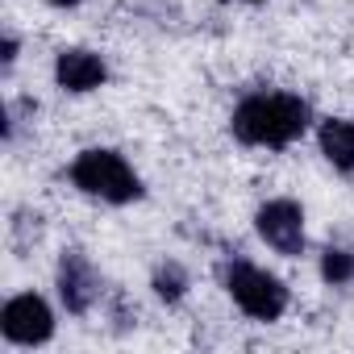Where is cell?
Masks as SVG:
<instances>
[{
    "label": "cell",
    "instance_id": "cell-7",
    "mask_svg": "<svg viewBox=\"0 0 354 354\" xmlns=\"http://www.w3.org/2000/svg\"><path fill=\"white\" fill-rule=\"evenodd\" d=\"M109 80V67L96 50H84V46H67L55 55V84L71 96H84V92H96L100 84Z\"/></svg>",
    "mask_w": 354,
    "mask_h": 354
},
{
    "label": "cell",
    "instance_id": "cell-5",
    "mask_svg": "<svg viewBox=\"0 0 354 354\" xmlns=\"http://www.w3.org/2000/svg\"><path fill=\"white\" fill-rule=\"evenodd\" d=\"M55 283H59V300H63V308L75 313V317H88V313L96 308L100 292H104V279H100L96 263H92L80 246H67V250L59 254Z\"/></svg>",
    "mask_w": 354,
    "mask_h": 354
},
{
    "label": "cell",
    "instance_id": "cell-2",
    "mask_svg": "<svg viewBox=\"0 0 354 354\" xmlns=\"http://www.w3.org/2000/svg\"><path fill=\"white\" fill-rule=\"evenodd\" d=\"M71 184L92 196V201H104V205H133L142 201V175L133 171V162L121 154V150H109V146H88L75 154V162L67 167Z\"/></svg>",
    "mask_w": 354,
    "mask_h": 354
},
{
    "label": "cell",
    "instance_id": "cell-10",
    "mask_svg": "<svg viewBox=\"0 0 354 354\" xmlns=\"http://www.w3.org/2000/svg\"><path fill=\"white\" fill-rule=\"evenodd\" d=\"M321 279L333 283V288L350 283V279H354V250H346V246H325V254H321Z\"/></svg>",
    "mask_w": 354,
    "mask_h": 354
},
{
    "label": "cell",
    "instance_id": "cell-1",
    "mask_svg": "<svg viewBox=\"0 0 354 354\" xmlns=\"http://www.w3.org/2000/svg\"><path fill=\"white\" fill-rule=\"evenodd\" d=\"M308 121H313V109L304 96H296V92H250L238 100L230 129L242 146L283 150L296 138H304Z\"/></svg>",
    "mask_w": 354,
    "mask_h": 354
},
{
    "label": "cell",
    "instance_id": "cell-9",
    "mask_svg": "<svg viewBox=\"0 0 354 354\" xmlns=\"http://www.w3.org/2000/svg\"><path fill=\"white\" fill-rule=\"evenodd\" d=\"M150 283H154V296L167 300V304H180V300L188 296V271L175 263V259H171V263H158Z\"/></svg>",
    "mask_w": 354,
    "mask_h": 354
},
{
    "label": "cell",
    "instance_id": "cell-6",
    "mask_svg": "<svg viewBox=\"0 0 354 354\" xmlns=\"http://www.w3.org/2000/svg\"><path fill=\"white\" fill-rule=\"evenodd\" d=\"M254 230H259V238H263L275 254H283V259L304 254V209H300L292 196H275V201L259 205Z\"/></svg>",
    "mask_w": 354,
    "mask_h": 354
},
{
    "label": "cell",
    "instance_id": "cell-12",
    "mask_svg": "<svg viewBox=\"0 0 354 354\" xmlns=\"http://www.w3.org/2000/svg\"><path fill=\"white\" fill-rule=\"evenodd\" d=\"M46 5H55V9H75V5H84V0H46Z\"/></svg>",
    "mask_w": 354,
    "mask_h": 354
},
{
    "label": "cell",
    "instance_id": "cell-3",
    "mask_svg": "<svg viewBox=\"0 0 354 354\" xmlns=\"http://www.w3.org/2000/svg\"><path fill=\"white\" fill-rule=\"evenodd\" d=\"M221 283H225L230 300H234L250 321L271 325V321H279V317L288 313V300H292V296H288L283 279L271 275L267 267H254V263H246V259H230L225 271H221Z\"/></svg>",
    "mask_w": 354,
    "mask_h": 354
},
{
    "label": "cell",
    "instance_id": "cell-11",
    "mask_svg": "<svg viewBox=\"0 0 354 354\" xmlns=\"http://www.w3.org/2000/svg\"><path fill=\"white\" fill-rule=\"evenodd\" d=\"M13 63H17V38H13V34H5V71H9Z\"/></svg>",
    "mask_w": 354,
    "mask_h": 354
},
{
    "label": "cell",
    "instance_id": "cell-13",
    "mask_svg": "<svg viewBox=\"0 0 354 354\" xmlns=\"http://www.w3.org/2000/svg\"><path fill=\"white\" fill-rule=\"evenodd\" d=\"M242 5H263V0H242Z\"/></svg>",
    "mask_w": 354,
    "mask_h": 354
},
{
    "label": "cell",
    "instance_id": "cell-8",
    "mask_svg": "<svg viewBox=\"0 0 354 354\" xmlns=\"http://www.w3.org/2000/svg\"><path fill=\"white\" fill-rule=\"evenodd\" d=\"M317 146L325 154V162L342 175H354V121L346 117H325L317 129Z\"/></svg>",
    "mask_w": 354,
    "mask_h": 354
},
{
    "label": "cell",
    "instance_id": "cell-4",
    "mask_svg": "<svg viewBox=\"0 0 354 354\" xmlns=\"http://www.w3.org/2000/svg\"><path fill=\"white\" fill-rule=\"evenodd\" d=\"M0 333L9 346H46L55 337V308L38 292H17L0 308Z\"/></svg>",
    "mask_w": 354,
    "mask_h": 354
}]
</instances>
